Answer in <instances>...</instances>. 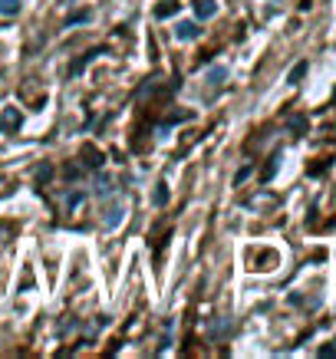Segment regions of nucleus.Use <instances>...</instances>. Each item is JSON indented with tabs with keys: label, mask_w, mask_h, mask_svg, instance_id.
Here are the masks:
<instances>
[{
	"label": "nucleus",
	"mask_w": 336,
	"mask_h": 359,
	"mask_svg": "<svg viewBox=\"0 0 336 359\" xmlns=\"http://www.w3.org/2000/svg\"><path fill=\"white\" fill-rule=\"evenodd\" d=\"M155 201H159V205H162V201H168V188H159V191H155Z\"/></svg>",
	"instance_id": "nucleus-8"
},
{
	"label": "nucleus",
	"mask_w": 336,
	"mask_h": 359,
	"mask_svg": "<svg viewBox=\"0 0 336 359\" xmlns=\"http://www.w3.org/2000/svg\"><path fill=\"white\" fill-rule=\"evenodd\" d=\"M168 13H175V4H165V7H159V17H168Z\"/></svg>",
	"instance_id": "nucleus-9"
},
{
	"label": "nucleus",
	"mask_w": 336,
	"mask_h": 359,
	"mask_svg": "<svg viewBox=\"0 0 336 359\" xmlns=\"http://www.w3.org/2000/svg\"><path fill=\"white\" fill-rule=\"evenodd\" d=\"M224 76H228V69H224V66H215V69H208V83H224Z\"/></svg>",
	"instance_id": "nucleus-5"
},
{
	"label": "nucleus",
	"mask_w": 336,
	"mask_h": 359,
	"mask_svg": "<svg viewBox=\"0 0 336 359\" xmlns=\"http://www.w3.org/2000/svg\"><path fill=\"white\" fill-rule=\"evenodd\" d=\"M7 191H11V188H7V182H0V195H7Z\"/></svg>",
	"instance_id": "nucleus-10"
},
{
	"label": "nucleus",
	"mask_w": 336,
	"mask_h": 359,
	"mask_svg": "<svg viewBox=\"0 0 336 359\" xmlns=\"http://www.w3.org/2000/svg\"><path fill=\"white\" fill-rule=\"evenodd\" d=\"M4 119H7V126H20V116H17V112H13V109H7V112H4Z\"/></svg>",
	"instance_id": "nucleus-6"
},
{
	"label": "nucleus",
	"mask_w": 336,
	"mask_h": 359,
	"mask_svg": "<svg viewBox=\"0 0 336 359\" xmlns=\"http://www.w3.org/2000/svg\"><path fill=\"white\" fill-rule=\"evenodd\" d=\"M195 13L201 17V20H205V17H215V4H211V0H198V4H195Z\"/></svg>",
	"instance_id": "nucleus-4"
},
{
	"label": "nucleus",
	"mask_w": 336,
	"mask_h": 359,
	"mask_svg": "<svg viewBox=\"0 0 336 359\" xmlns=\"http://www.w3.org/2000/svg\"><path fill=\"white\" fill-rule=\"evenodd\" d=\"M175 36H178V40H195L198 27L195 23H178V27H175Z\"/></svg>",
	"instance_id": "nucleus-2"
},
{
	"label": "nucleus",
	"mask_w": 336,
	"mask_h": 359,
	"mask_svg": "<svg viewBox=\"0 0 336 359\" xmlns=\"http://www.w3.org/2000/svg\"><path fill=\"white\" fill-rule=\"evenodd\" d=\"M122 218H126V208L116 205V208H112V215H106V218H102V224L112 231V228H119V224H122Z\"/></svg>",
	"instance_id": "nucleus-1"
},
{
	"label": "nucleus",
	"mask_w": 336,
	"mask_h": 359,
	"mask_svg": "<svg viewBox=\"0 0 336 359\" xmlns=\"http://www.w3.org/2000/svg\"><path fill=\"white\" fill-rule=\"evenodd\" d=\"M304 73H307V63H300V66H297V69L290 73V83H297V79L304 76Z\"/></svg>",
	"instance_id": "nucleus-7"
},
{
	"label": "nucleus",
	"mask_w": 336,
	"mask_h": 359,
	"mask_svg": "<svg viewBox=\"0 0 336 359\" xmlns=\"http://www.w3.org/2000/svg\"><path fill=\"white\" fill-rule=\"evenodd\" d=\"M0 13L4 17H17L20 13V0H0Z\"/></svg>",
	"instance_id": "nucleus-3"
}]
</instances>
